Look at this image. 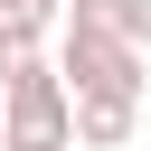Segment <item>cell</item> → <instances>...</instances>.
<instances>
[{
    "label": "cell",
    "instance_id": "cell-4",
    "mask_svg": "<svg viewBox=\"0 0 151 151\" xmlns=\"http://www.w3.org/2000/svg\"><path fill=\"white\" fill-rule=\"evenodd\" d=\"M104 9H113V28H123V38H142V47H151V0H104Z\"/></svg>",
    "mask_w": 151,
    "mask_h": 151
},
{
    "label": "cell",
    "instance_id": "cell-3",
    "mask_svg": "<svg viewBox=\"0 0 151 151\" xmlns=\"http://www.w3.org/2000/svg\"><path fill=\"white\" fill-rule=\"evenodd\" d=\"M38 28H47V19H19V9H0V85H9L19 66H38V57H47V47H38Z\"/></svg>",
    "mask_w": 151,
    "mask_h": 151
},
{
    "label": "cell",
    "instance_id": "cell-6",
    "mask_svg": "<svg viewBox=\"0 0 151 151\" xmlns=\"http://www.w3.org/2000/svg\"><path fill=\"white\" fill-rule=\"evenodd\" d=\"M0 113H9V104H0Z\"/></svg>",
    "mask_w": 151,
    "mask_h": 151
},
{
    "label": "cell",
    "instance_id": "cell-1",
    "mask_svg": "<svg viewBox=\"0 0 151 151\" xmlns=\"http://www.w3.org/2000/svg\"><path fill=\"white\" fill-rule=\"evenodd\" d=\"M57 66H66L76 94H142V85H151V76H142V38H123L104 0H76V9H66Z\"/></svg>",
    "mask_w": 151,
    "mask_h": 151
},
{
    "label": "cell",
    "instance_id": "cell-5",
    "mask_svg": "<svg viewBox=\"0 0 151 151\" xmlns=\"http://www.w3.org/2000/svg\"><path fill=\"white\" fill-rule=\"evenodd\" d=\"M0 9H19V19H57L66 0H0Z\"/></svg>",
    "mask_w": 151,
    "mask_h": 151
},
{
    "label": "cell",
    "instance_id": "cell-2",
    "mask_svg": "<svg viewBox=\"0 0 151 151\" xmlns=\"http://www.w3.org/2000/svg\"><path fill=\"white\" fill-rule=\"evenodd\" d=\"M142 123V94H76V142L85 151H123Z\"/></svg>",
    "mask_w": 151,
    "mask_h": 151
}]
</instances>
